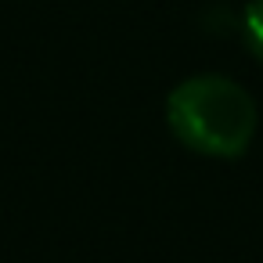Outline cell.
<instances>
[{
    "mask_svg": "<svg viewBox=\"0 0 263 263\" xmlns=\"http://www.w3.org/2000/svg\"><path fill=\"white\" fill-rule=\"evenodd\" d=\"M166 126L187 152L209 159H238L256 137L259 108L252 94L231 76L202 72L170 90Z\"/></svg>",
    "mask_w": 263,
    "mask_h": 263,
    "instance_id": "6da1fadb",
    "label": "cell"
},
{
    "mask_svg": "<svg viewBox=\"0 0 263 263\" xmlns=\"http://www.w3.org/2000/svg\"><path fill=\"white\" fill-rule=\"evenodd\" d=\"M241 33H245V44H249L252 58L263 62V0H249V4H245Z\"/></svg>",
    "mask_w": 263,
    "mask_h": 263,
    "instance_id": "7a4b0ae2",
    "label": "cell"
}]
</instances>
